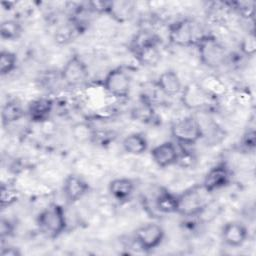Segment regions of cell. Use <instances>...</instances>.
<instances>
[{
    "mask_svg": "<svg viewBox=\"0 0 256 256\" xmlns=\"http://www.w3.org/2000/svg\"><path fill=\"white\" fill-rule=\"evenodd\" d=\"M36 225L39 231L47 238H58L67 229V218L64 208L57 203L49 204L38 213Z\"/></svg>",
    "mask_w": 256,
    "mask_h": 256,
    "instance_id": "obj_1",
    "label": "cell"
},
{
    "mask_svg": "<svg viewBox=\"0 0 256 256\" xmlns=\"http://www.w3.org/2000/svg\"><path fill=\"white\" fill-rule=\"evenodd\" d=\"M210 195L202 184H195L178 194V211L185 217L200 216L210 204Z\"/></svg>",
    "mask_w": 256,
    "mask_h": 256,
    "instance_id": "obj_2",
    "label": "cell"
},
{
    "mask_svg": "<svg viewBox=\"0 0 256 256\" xmlns=\"http://www.w3.org/2000/svg\"><path fill=\"white\" fill-rule=\"evenodd\" d=\"M195 46L199 60L205 67L217 69L226 63L227 50L214 35L204 34Z\"/></svg>",
    "mask_w": 256,
    "mask_h": 256,
    "instance_id": "obj_3",
    "label": "cell"
},
{
    "mask_svg": "<svg viewBox=\"0 0 256 256\" xmlns=\"http://www.w3.org/2000/svg\"><path fill=\"white\" fill-rule=\"evenodd\" d=\"M203 35L204 33H202L199 24L190 18L177 20L168 27L170 43L179 47L195 46Z\"/></svg>",
    "mask_w": 256,
    "mask_h": 256,
    "instance_id": "obj_4",
    "label": "cell"
},
{
    "mask_svg": "<svg viewBox=\"0 0 256 256\" xmlns=\"http://www.w3.org/2000/svg\"><path fill=\"white\" fill-rule=\"evenodd\" d=\"M170 133L181 146L194 145L203 138L202 125L194 116H186L175 121L170 127Z\"/></svg>",
    "mask_w": 256,
    "mask_h": 256,
    "instance_id": "obj_5",
    "label": "cell"
},
{
    "mask_svg": "<svg viewBox=\"0 0 256 256\" xmlns=\"http://www.w3.org/2000/svg\"><path fill=\"white\" fill-rule=\"evenodd\" d=\"M164 237V228L154 222L145 223L134 231V241L136 245L145 252H150L158 248L162 244Z\"/></svg>",
    "mask_w": 256,
    "mask_h": 256,
    "instance_id": "obj_6",
    "label": "cell"
},
{
    "mask_svg": "<svg viewBox=\"0 0 256 256\" xmlns=\"http://www.w3.org/2000/svg\"><path fill=\"white\" fill-rule=\"evenodd\" d=\"M103 88L111 96L125 99L131 91V78L123 68H113L103 78Z\"/></svg>",
    "mask_w": 256,
    "mask_h": 256,
    "instance_id": "obj_7",
    "label": "cell"
},
{
    "mask_svg": "<svg viewBox=\"0 0 256 256\" xmlns=\"http://www.w3.org/2000/svg\"><path fill=\"white\" fill-rule=\"evenodd\" d=\"M180 101L187 110H199L205 108L212 101L211 93L201 84L191 82L182 88Z\"/></svg>",
    "mask_w": 256,
    "mask_h": 256,
    "instance_id": "obj_8",
    "label": "cell"
},
{
    "mask_svg": "<svg viewBox=\"0 0 256 256\" xmlns=\"http://www.w3.org/2000/svg\"><path fill=\"white\" fill-rule=\"evenodd\" d=\"M89 76L86 63L78 54H73L62 66L60 77L66 85L76 87L84 83Z\"/></svg>",
    "mask_w": 256,
    "mask_h": 256,
    "instance_id": "obj_9",
    "label": "cell"
},
{
    "mask_svg": "<svg viewBox=\"0 0 256 256\" xmlns=\"http://www.w3.org/2000/svg\"><path fill=\"white\" fill-rule=\"evenodd\" d=\"M232 180V171L225 162H219L212 166L205 174L202 186L209 193H214L227 187Z\"/></svg>",
    "mask_w": 256,
    "mask_h": 256,
    "instance_id": "obj_10",
    "label": "cell"
},
{
    "mask_svg": "<svg viewBox=\"0 0 256 256\" xmlns=\"http://www.w3.org/2000/svg\"><path fill=\"white\" fill-rule=\"evenodd\" d=\"M90 191L89 183L80 175L69 174L62 185V193L68 204H75Z\"/></svg>",
    "mask_w": 256,
    "mask_h": 256,
    "instance_id": "obj_11",
    "label": "cell"
},
{
    "mask_svg": "<svg viewBox=\"0 0 256 256\" xmlns=\"http://www.w3.org/2000/svg\"><path fill=\"white\" fill-rule=\"evenodd\" d=\"M248 236L247 226L240 221H228L221 228V239L229 247H241Z\"/></svg>",
    "mask_w": 256,
    "mask_h": 256,
    "instance_id": "obj_12",
    "label": "cell"
},
{
    "mask_svg": "<svg viewBox=\"0 0 256 256\" xmlns=\"http://www.w3.org/2000/svg\"><path fill=\"white\" fill-rule=\"evenodd\" d=\"M153 162L160 168L176 165L179 157V147L172 141H165L150 150Z\"/></svg>",
    "mask_w": 256,
    "mask_h": 256,
    "instance_id": "obj_13",
    "label": "cell"
},
{
    "mask_svg": "<svg viewBox=\"0 0 256 256\" xmlns=\"http://www.w3.org/2000/svg\"><path fill=\"white\" fill-rule=\"evenodd\" d=\"M135 4L131 1H107L104 13L115 22L123 24L130 21L134 15Z\"/></svg>",
    "mask_w": 256,
    "mask_h": 256,
    "instance_id": "obj_14",
    "label": "cell"
},
{
    "mask_svg": "<svg viewBox=\"0 0 256 256\" xmlns=\"http://www.w3.org/2000/svg\"><path fill=\"white\" fill-rule=\"evenodd\" d=\"M54 107V102L48 97H40L32 100L27 107L26 113L30 120L35 123H42L49 119Z\"/></svg>",
    "mask_w": 256,
    "mask_h": 256,
    "instance_id": "obj_15",
    "label": "cell"
},
{
    "mask_svg": "<svg viewBox=\"0 0 256 256\" xmlns=\"http://www.w3.org/2000/svg\"><path fill=\"white\" fill-rule=\"evenodd\" d=\"M158 89L166 96H175L181 93L183 85L177 72L173 69L163 71L156 80Z\"/></svg>",
    "mask_w": 256,
    "mask_h": 256,
    "instance_id": "obj_16",
    "label": "cell"
},
{
    "mask_svg": "<svg viewBox=\"0 0 256 256\" xmlns=\"http://www.w3.org/2000/svg\"><path fill=\"white\" fill-rule=\"evenodd\" d=\"M108 190L110 195L118 202L129 201L135 190V183L132 179L120 177L109 182Z\"/></svg>",
    "mask_w": 256,
    "mask_h": 256,
    "instance_id": "obj_17",
    "label": "cell"
},
{
    "mask_svg": "<svg viewBox=\"0 0 256 256\" xmlns=\"http://www.w3.org/2000/svg\"><path fill=\"white\" fill-rule=\"evenodd\" d=\"M148 140L141 132L130 133L122 140L123 150L130 155H141L148 150Z\"/></svg>",
    "mask_w": 256,
    "mask_h": 256,
    "instance_id": "obj_18",
    "label": "cell"
},
{
    "mask_svg": "<svg viewBox=\"0 0 256 256\" xmlns=\"http://www.w3.org/2000/svg\"><path fill=\"white\" fill-rule=\"evenodd\" d=\"M154 205L163 214H176L178 211V194L161 189L155 197Z\"/></svg>",
    "mask_w": 256,
    "mask_h": 256,
    "instance_id": "obj_19",
    "label": "cell"
},
{
    "mask_svg": "<svg viewBox=\"0 0 256 256\" xmlns=\"http://www.w3.org/2000/svg\"><path fill=\"white\" fill-rule=\"evenodd\" d=\"M135 59L139 64L145 67H154L161 60V52L159 44H152L143 47L133 53Z\"/></svg>",
    "mask_w": 256,
    "mask_h": 256,
    "instance_id": "obj_20",
    "label": "cell"
},
{
    "mask_svg": "<svg viewBox=\"0 0 256 256\" xmlns=\"http://www.w3.org/2000/svg\"><path fill=\"white\" fill-rule=\"evenodd\" d=\"M26 111L24 110L22 104L15 100H8L3 106H2V112H1V118H2V124L9 125L12 124L21 118L25 116Z\"/></svg>",
    "mask_w": 256,
    "mask_h": 256,
    "instance_id": "obj_21",
    "label": "cell"
},
{
    "mask_svg": "<svg viewBox=\"0 0 256 256\" xmlns=\"http://www.w3.org/2000/svg\"><path fill=\"white\" fill-rule=\"evenodd\" d=\"M23 27L17 20L7 19L0 25V37L6 41H16L21 37Z\"/></svg>",
    "mask_w": 256,
    "mask_h": 256,
    "instance_id": "obj_22",
    "label": "cell"
},
{
    "mask_svg": "<svg viewBox=\"0 0 256 256\" xmlns=\"http://www.w3.org/2000/svg\"><path fill=\"white\" fill-rule=\"evenodd\" d=\"M160 40L158 38V36L156 34H154L153 32L149 31V30H141L139 32H137L134 37L132 38L131 42H130V50L132 53H134L135 51L152 45V44H159Z\"/></svg>",
    "mask_w": 256,
    "mask_h": 256,
    "instance_id": "obj_23",
    "label": "cell"
},
{
    "mask_svg": "<svg viewBox=\"0 0 256 256\" xmlns=\"http://www.w3.org/2000/svg\"><path fill=\"white\" fill-rule=\"evenodd\" d=\"M17 55L10 50H1L0 52V74L6 76L13 72L17 67Z\"/></svg>",
    "mask_w": 256,
    "mask_h": 256,
    "instance_id": "obj_24",
    "label": "cell"
},
{
    "mask_svg": "<svg viewBox=\"0 0 256 256\" xmlns=\"http://www.w3.org/2000/svg\"><path fill=\"white\" fill-rule=\"evenodd\" d=\"M241 52L247 57H253L256 53V37L254 31L248 32L240 43Z\"/></svg>",
    "mask_w": 256,
    "mask_h": 256,
    "instance_id": "obj_25",
    "label": "cell"
},
{
    "mask_svg": "<svg viewBox=\"0 0 256 256\" xmlns=\"http://www.w3.org/2000/svg\"><path fill=\"white\" fill-rule=\"evenodd\" d=\"M18 199V191L10 187L8 185L2 184L1 186V207L4 209L13 203H15Z\"/></svg>",
    "mask_w": 256,
    "mask_h": 256,
    "instance_id": "obj_26",
    "label": "cell"
},
{
    "mask_svg": "<svg viewBox=\"0 0 256 256\" xmlns=\"http://www.w3.org/2000/svg\"><path fill=\"white\" fill-rule=\"evenodd\" d=\"M256 144V134L254 130H248L241 139V145L244 149L250 151L255 148Z\"/></svg>",
    "mask_w": 256,
    "mask_h": 256,
    "instance_id": "obj_27",
    "label": "cell"
},
{
    "mask_svg": "<svg viewBox=\"0 0 256 256\" xmlns=\"http://www.w3.org/2000/svg\"><path fill=\"white\" fill-rule=\"evenodd\" d=\"M14 232V225L9 219L2 218L0 223V237L1 240L4 241L5 238L10 237Z\"/></svg>",
    "mask_w": 256,
    "mask_h": 256,
    "instance_id": "obj_28",
    "label": "cell"
},
{
    "mask_svg": "<svg viewBox=\"0 0 256 256\" xmlns=\"http://www.w3.org/2000/svg\"><path fill=\"white\" fill-rule=\"evenodd\" d=\"M0 254L1 256H21L22 252L17 247L6 246V247H2Z\"/></svg>",
    "mask_w": 256,
    "mask_h": 256,
    "instance_id": "obj_29",
    "label": "cell"
}]
</instances>
